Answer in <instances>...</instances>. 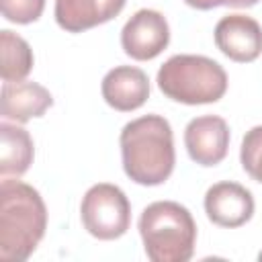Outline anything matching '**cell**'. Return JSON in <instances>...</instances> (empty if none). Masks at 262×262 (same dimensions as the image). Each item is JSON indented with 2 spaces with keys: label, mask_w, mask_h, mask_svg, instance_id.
Masks as SVG:
<instances>
[{
  "label": "cell",
  "mask_w": 262,
  "mask_h": 262,
  "mask_svg": "<svg viewBox=\"0 0 262 262\" xmlns=\"http://www.w3.org/2000/svg\"><path fill=\"white\" fill-rule=\"evenodd\" d=\"M125 174L141 186H158L170 178L176 164L174 135L162 115L129 121L119 137Z\"/></svg>",
  "instance_id": "cell-1"
},
{
  "label": "cell",
  "mask_w": 262,
  "mask_h": 262,
  "mask_svg": "<svg viewBox=\"0 0 262 262\" xmlns=\"http://www.w3.org/2000/svg\"><path fill=\"white\" fill-rule=\"evenodd\" d=\"M47 207L37 188L4 178L0 184V260L23 262L43 239Z\"/></svg>",
  "instance_id": "cell-2"
},
{
  "label": "cell",
  "mask_w": 262,
  "mask_h": 262,
  "mask_svg": "<svg viewBox=\"0 0 262 262\" xmlns=\"http://www.w3.org/2000/svg\"><path fill=\"white\" fill-rule=\"evenodd\" d=\"M143 250L151 262H188L194 254L196 223L176 201L147 205L137 221Z\"/></svg>",
  "instance_id": "cell-3"
},
{
  "label": "cell",
  "mask_w": 262,
  "mask_h": 262,
  "mask_svg": "<svg viewBox=\"0 0 262 262\" xmlns=\"http://www.w3.org/2000/svg\"><path fill=\"white\" fill-rule=\"evenodd\" d=\"M158 88L164 96L182 104H211L227 92V74L207 55L178 53L158 70Z\"/></svg>",
  "instance_id": "cell-4"
},
{
  "label": "cell",
  "mask_w": 262,
  "mask_h": 262,
  "mask_svg": "<svg viewBox=\"0 0 262 262\" xmlns=\"http://www.w3.org/2000/svg\"><path fill=\"white\" fill-rule=\"evenodd\" d=\"M80 219L92 237L104 242L117 239L131 225V203L117 184L98 182L86 190L80 205Z\"/></svg>",
  "instance_id": "cell-5"
},
{
  "label": "cell",
  "mask_w": 262,
  "mask_h": 262,
  "mask_svg": "<svg viewBox=\"0 0 262 262\" xmlns=\"http://www.w3.org/2000/svg\"><path fill=\"white\" fill-rule=\"evenodd\" d=\"M170 43V27L162 12L154 8L137 10L121 31L123 51L137 59L147 61L158 57Z\"/></svg>",
  "instance_id": "cell-6"
},
{
  "label": "cell",
  "mask_w": 262,
  "mask_h": 262,
  "mask_svg": "<svg viewBox=\"0 0 262 262\" xmlns=\"http://www.w3.org/2000/svg\"><path fill=\"white\" fill-rule=\"evenodd\" d=\"M217 49L237 63H250L262 53V27L248 14H227L213 31Z\"/></svg>",
  "instance_id": "cell-7"
},
{
  "label": "cell",
  "mask_w": 262,
  "mask_h": 262,
  "mask_svg": "<svg viewBox=\"0 0 262 262\" xmlns=\"http://www.w3.org/2000/svg\"><path fill=\"white\" fill-rule=\"evenodd\" d=\"M184 145L190 160L199 166H217L225 160L229 147V127L217 115H203L188 121Z\"/></svg>",
  "instance_id": "cell-8"
},
{
  "label": "cell",
  "mask_w": 262,
  "mask_h": 262,
  "mask_svg": "<svg viewBox=\"0 0 262 262\" xmlns=\"http://www.w3.org/2000/svg\"><path fill=\"white\" fill-rule=\"evenodd\" d=\"M252 192L237 182H217L205 192V213L211 223L219 227H242L254 215Z\"/></svg>",
  "instance_id": "cell-9"
},
{
  "label": "cell",
  "mask_w": 262,
  "mask_h": 262,
  "mask_svg": "<svg viewBox=\"0 0 262 262\" xmlns=\"http://www.w3.org/2000/svg\"><path fill=\"white\" fill-rule=\"evenodd\" d=\"M100 92L111 108L131 113L143 106L149 98V78L135 66H117L102 78Z\"/></svg>",
  "instance_id": "cell-10"
},
{
  "label": "cell",
  "mask_w": 262,
  "mask_h": 262,
  "mask_svg": "<svg viewBox=\"0 0 262 262\" xmlns=\"http://www.w3.org/2000/svg\"><path fill=\"white\" fill-rule=\"evenodd\" d=\"M127 0H55V23L68 33H84L113 20Z\"/></svg>",
  "instance_id": "cell-11"
},
{
  "label": "cell",
  "mask_w": 262,
  "mask_h": 262,
  "mask_svg": "<svg viewBox=\"0 0 262 262\" xmlns=\"http://www.w3.org/2000/svg\"><path fill=\"white\" fill-rule=\"evenodd\" d=\"M53 104L51 92L37 82H4L0 90V108L6 121L27 123L43 117Z\"/></svg>",
  "instance_id": "cell-12"
},
{
  "label": "cell",
  "mask_w": 262,
  "mask_h": 262,
  "mask_svg": "<svg viewBox=\"0 0 262 262\" xmlns=\"http://www.w3.org/2000/svg\"><path fill=\"white\" fill-rule=\"evenodd\" d=\"M35 158L33 137L27 129L18 127L16 123H2L0 125V174L2 178L8 176H23Z\"/></svg>",
  "instance_id": "cell-13"
},
{
  "label": "cell",
  "mask_w": 262,
  "mask_h": 262,
  "mask_svg": "<svg viewBox=\"0 0 262 262\" xmlns=\"http://www.w3.org/2000/svg\"><path fill=\"white\" fill-rule=\"evenodd\" d=\"M0 76L4 82H23L33 70L31 45L16 33L4 29L0 31Z\"/></svg>",
  "instance_id": "cell-14"
},
{
  "label": "cell",
  "mask_w": 262,
  "mask_h": 262,
  "mask_svg": "<svg viewBox=\"0 0 262 262\" xmlns=\"http://www.w3.org/2000/svg\"><path fill=\"white\" fill-rule=\"evenodd\" d=\"M239 162L246 174L262 184V125L252 127L244 135L239 147Z\"/></svg>",
  "instance_id": "cell-15"
},
{
  "label": "cell",
  "mask_w": 262,
  "mask_h": 262,
  "mask_svg": "<svg viewBox=\"0 0 262 262\" xmlns=\"http://www.w3.org/2000/svg\"><path fill=\"white\" fill-rule=\"evenodd\" d=\"M2 16L16 25H29L39 20L45 8V0H0Z\"/></svg>",
  "instance_id": "cell-16"
},
{
  "label": "cell",
  "mask_w": 262,
  "mask_h": 262,
  "mask_svg": "<svg viewBox=\"0 0 262 262\" xmlns=\"http://www.w3.org/2000/svg\"><path fill=\"white\" fill-rule=\"evenodd\" d=\"M184 4H188L190 8H196V10H211V8L223 6V0H184Z\"/></svg>",
  "instance_id": "cell-17"
},
{
  "label": "cell",
  "mask_w": 262,
  "mask_h": 262,
  "mask_svg": "<svg viewBox=\"0 0 262 262\" xmlns=\"http://www.w3.org/2000/svg\"><path fill=\"white\" fill-rule=\"evenodd\" d=\"M260 0H223V6H231V8H250L256 6Z\"/></svg>",
  "instance_id": "cell-18"
}]
</instances>
